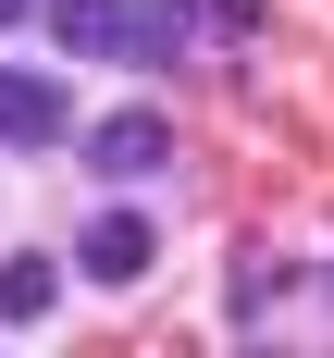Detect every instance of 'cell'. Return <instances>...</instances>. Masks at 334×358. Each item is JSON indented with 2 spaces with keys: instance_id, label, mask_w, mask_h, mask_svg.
<instances>
[{
  "instance_id": "obj_9",
  "label": "cell",
  "mask_w": 334,
  "mask_h": 358,
  "mask_svg": "<svg viewBox=\"0 0 334 358\" xmlns=\"http://www.w3.org/2000/svg\"><path fill=\"white\" fill-rule=\"evenodd\" d=\"M25 13H37V0H0V25H25Z\"/></svg>"
},
{
  "instance_id": "obj_4",
  "label": "cell",
  "mask_w": 334,
  "mask_h": 358,
  "mask_svg": "<svg viewBox=\"0 0 334 358\" xmlns=\"http://www.w3.org/2000/svg\"><path fill=\"white\" fill-rule=\"evenodd\" d=\"M186 50H198V13H186V0H124L111 62H186Z\"/></svg>"
},
{
  "instance_id": "obj_5",
  "label": "cell",
  "mask_w": 334,
  "mask_h": 358,
  "mask_svg": "<svg viewBox=\"0 0 334 358\" xmlns=\"http://www.w3.org/2000/svg\"><path fill=\"white\" fill-rule=\"evenodd\" d=\"M50 37H62L74 62H111V37H124V0H50Z\"/></svg>"
},
{
  "instance_id": "obj_3",
  "label": "cell",
  "mask_w": 334,
  "mask_h": 358,
  "mask_svg": "<svg viewBox=\"0 0 334 358\" xmlns=\"http://www.w3.org/2000/svg\"><path fill=\"white\" fill-rule=\"evenodd\" d=\"M74 259H87L99 285H137L148 259H161V235H148V210H99L87 235H74Z\"/></svg>"
},
{
  "instance_id": "obj_2",
  "label": "cell",
  "mask_w": 334,
  "mask_h": 358,
  "mask_svg": "<svg viewBox=\"0 0 334 358\" xmlns=\"http://www.w3.org/2000/svg\"><path fill=\"white\" fill-rule=\"evenodd\" d=\"M62 136H74L62 74H13V62H0V148H62Z\"/></svg>"
},
{
  "instance_id": "obj_6",
  "label": "cell",
  "mask_w": 334,
  "mask_h": 358,
  "mask_svg": "<svg viewBox=\"0 0 334 358\" xmlns=\"http://www.w3.org/2000/svg\"><path fill=\"white\" fill-rule=\"evenodd\" d=\"M50 296H62V272L50 259H13L0 272V322H50Z\"/></svg>"
},
{
  "instance_id": "obj_8",
  "label": "cell",
  "mask_w": 334,
  "mask_h": 358,
  "mask_svg": "<svg viewBox=\"0 0 334 358\" xmlns=\"http://www.w3.org/2000/svg\"><path fill=\"white\" fill-rule=\"evenodd\" d=\"M198 25L211 37H260V0H198Z\"/></svg>"
},
{
  "instance_id": "obj_7",
  "label": "cell",
  "mask_w": 334,
  "mask_h": 358,
  "mask_svg": "<svg viewBox=\"0 0 334 358\" xmlns=\"http://www.w3.org/2000/svg\"><path fill=\"white\" fill-rule=\"evenodd\" d=\"M272 296H285V272H272V259H248V272H235V322H260Z\"/></svg>"
},
{
  "instance_id": "obj_1",
  "label": "cell",
  "mask_w": 334,
  "mask_h": 358,
  "mask_svg": "<svg viewBox=\"0 0 334 358\" xmlns=\"http://www.w3.org/2000/svg\"><path fill=\"white\" fill-rule=\"evenodd\" d=\"M161 161H174V124H161V111H99V124H87V173H111V185H137V173H161Z\"/></svg>"
}]
</instances>
